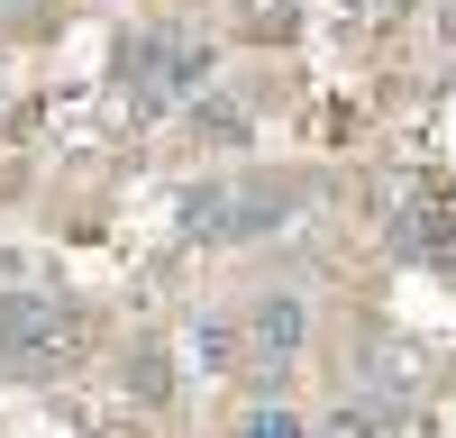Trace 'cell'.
Returning <instances> with one entry per match:
<instances>
[{"label": "cell", "instance_id": "cell-1", "mask_svg": "<svg viewBox=\"0 0 456 438\" xmlns=\"http://www.w3.org/2000/svg\"><path fill=\"white\" fill-rule=\"evenodd\" d=\"M110 73H119V101L137 110V119H165V110H192L210 92L219 55L201 46L192 28H137V36H119Z\"/></svg>", "mask_w": 456, "mask_h": 438}, {"label": "cell", "instance_id": "cell-2", "mask_svg": "<svg viewBox=\"0 0 456 438\" xmlns=\"http://www.w3.org/2000/svg\"><path fill=\"white\" fill-rule=\"evenodd\" d=\"M292 210H301V182H292V174L192 182V192H183V238H201V247H247V238L292 229Z\"/></svg>", "mask_w": 456, "mask_h": 438}, {"label": "cell", "instance_id": "cell-3", "mask_svg": "<svg viewBox=\"0 0 456 438\" xmlns=\"http://www.w3.org/2000/svg\"><path fill=\"white\" fill-rule=\"evenodd\" d=\"M83 356V311L55 292H0V375L46 384Z\"/></svg>", "mask_w": 456, "mask_h": 438}, {"label": "cell", "instance_id": "cell-4", "mask_svg": "<svg viewBox=\"0 0 456 438\" xmlns=\"http://www.w3.org/2000/svg\"><path fill=\"white\" fill-rule=\"evenodd\" d=\"M301 338H311V302L301 292H256L247 320H238V365L283 375V365H301Z\"/></svg>", "mask_w": 456, "mask_h": 438}, {"label": "cell", "instance_id": "cell-5", "mask_svg": "<svg viewBox=\"0 0 456 438\" xmlns=\"http://www.w3.org/2000/svg\"><path fill=\"white\" fill-rule=\"evenodd\" d=\"M393 247L402 256H447V210L438 201H402L393 210Z\"/></svg>", "mask_w": 456, "mask_h": 438}, {"label": "cell", "instance_id": "cell-6", "mask_svg": "<svg viewBox=\"0 0 456 438\" xmlns=\"http://www.w3.org/2000/svg\"><path fill=\"white\" fill-rule=\"evenodd\" d=\"M192 128L219 137V146H238V137H247V110H238V101H219V92H201V101H192Z\"/></svg>", "mask_w": 456, "mask_h": 438}, {"label": "cell", "instance_id": "cell-7", "mask_svg": "<svg viewBox=\"0 0 456 438\" xmlns=\"http://www.w3.org/2000/svg\"><path fill=\"white\" fill-rule=\"evenodd\" d=\"M192 356L228 375V365H238V320H219V311H210V320H192Z\"/></svg>", "mask_w": 456, "mask_h": 438}, {"label": "cell", "instance_id": "cell-8", "mask_svg": "<svg viewBox=\"0 0 456 438\" xmlns=\"http://www.w3.org/2000/svg\"><path fill=\"white\" fill-rule=\"evenodd\" d=\"M228 438H311V420H292L283 402H256V411H247L238 429H228Z\"/></svg>", "mask_w": 456, "mask_h": 438}, {"label": "cell", "instance_id": "cell-9", "mask_svg": "<svg viewBox=\"0 0 456 438\" xmlns=\"http://www.w3.org/2000/svg\"><path fill=\"white\" fill-rule=\"evenodd\" d=\"M311 438H374V411H365V402H338V411H329Z\"/></svg>", "mask_w": 456, "mask_h": 438}, {"label": "cell", "instance_id": "cell-10", "mask_svg": "<svg viewBox=\"0 0 456 438\" xmlns=\"http://www.w3.org/2000/svg\"><path fill=\"white\" fill-rule=\"evenodd\" d=\"M247 28L256 36H292V0H247Z\"/></svg>", "mask_w": 456, "mask_h": 438}, {"label": "cell", "instance_id": "cell-11", "mask_svg": "<svg viewBox=\"0 0 456 438\" xmlns=\"http://www.w3.org/2000/svg\"><path fill=\"white\" fill-rule=\"evenodd\" d=\"M128 384H137L146 402H165V365H156V347H137V365H128Z\"/></svg>", "mask_w": 456, "mask_h": 438}, {"label": "cell", "instance_id": "cell-12", "mask_svg": "<svg viewBox=\"0 0 456 438\" xmlns=\"http://www.w3.org/2000/svg\"><path fill=\"white\" fill-rule=\"evenodd\" d=\"M447 28H456V10H447Z\"/></svg>", "mask_w": 456, "mask_h": 438}]
</instances>
